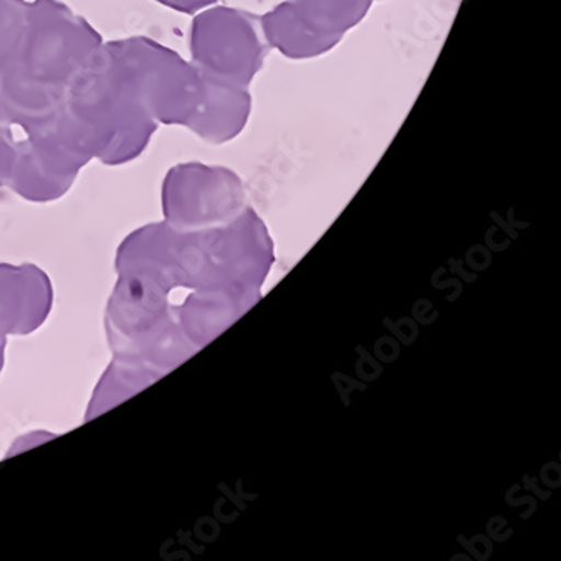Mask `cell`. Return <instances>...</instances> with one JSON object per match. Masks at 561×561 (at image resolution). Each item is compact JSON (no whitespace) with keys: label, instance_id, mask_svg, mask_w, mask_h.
I'll list each match as a JSON object with an SVG mask.
<instances>
[{"label":"cell","instance_id":"cell-2","mask_svg":"<svg viewBox=\"0 0 561 561\" xmlns=\"http://www.w3.org/2000/svg\"><path fill=\"white\" fill-rule=\"evenodd\" d=\"M61 108L88 149L103 162L117 164L142 153L156 121L144 108L108 44L88 56L71 78Z\"/></svg>","mask_w":561,"mask_h":561},{"label":"cell","instance_id":"cell-4","mask_svg":"<svg viewBox=\"0 0 561 561\" xmlns=\"http://www.w3.org/2000/svg\"><path fill=\"white\" fill-rule=\"evenodd\" d=\"M18 142L12 137L11 127L0 122V172L8 171L14 165Z\"/></svg>","mask_w":561,"mask_h":561},{"label":"cell","instance_id":"cell-1","mask_svg":"<svg viewBox=\"0 0 561 561\" xmlns=\"http://www.w3.org/2000/svg\"><path fill=\"white\" fill-rule=\"evenodd\" d=\"M100 46L84 19L56 0H36L14 61L0 71V122L31 128L56 114L71 78Z\"/></svg>","mask_w":561,"mask_h":561},{"label":"cell","instance_id":"cell-3","mask_svg":"<svg viewBox=\"0 0 561 561\" xmlns=\"http://www.w3.org/2000/svg\"><path fill=\"white\" fill-rule=\"evenodd\" d=\"M30 5L26 0H0V71L14 61L21 48Z\"/></svg>","mask_w":561,"mask_h":561}]
</instances>
